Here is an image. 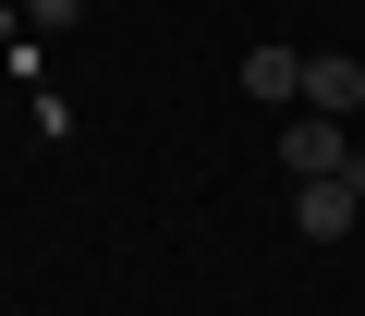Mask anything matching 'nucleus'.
Listing matches in <instances>:
<instances>
[{
    "instance_id": "nucleus-2",
    "label": "nucleus",
    "mask_w": 365,
    "mask_h": 316,
    "mask_svg": "<svg viewBox=\"0 0 365 316\" xmlns=\"http://www.w3.org/2000/svg\"><path fill=\"white\" fill-rule=\"evenodd\" d=\"M280 171H292V183H317V171H353V122H329V110H292V122H280Z\"/></svg>"
},
{
    "instance_id": "nucleus-3",
    "label": "nucleus",
    "mask_w": 365,
    "mask_h": 316,
    "mask_svg": "<svg viewBox=\"0 0 365 316\" xmlns=\"http://www.w3.org/2000/svg\"><path fill=\"white\" fill-rule=\"evenodd\" d=\"M304 110L353 122V110H365V61H341V49H304Z\"/></svg>"
},
{
    "instance_id": "nucleus-5",
    "label": "nucleus",
    "mask_w": 365,
    "mask_h": 316,
    "mask_svg": "<svg viewBox=\"0 0 365 316\" xmlns=\"http://www.w3.org/2000/svg\"><path fill=\"white\" fill-rule=\"evenodd\" d=\"M86 13V0H25V25H73Z\"/></svg>"
},
{
    "instance_id": "nucleus-4",
    "label": "nucleus",
    "mask_w": 365,
    "mask_h": 316,
    "mask_svg": "<svg viewBox=\"0 0 365 316\" xmlns=\"http://www.w3.org/2000/svg\"><path fill=\"white\" fill-rule=\"evenodd\" d=\"M244 98L256 110H304V49H244Z\"/></svg>"
},
{
    "instance_id": "nucleus-1",
    "label": "nucleus",
    "mask_w": 365,
    "mask_h": 316,
    "mask_svg": "<svg viewBox=\"0 0 365 316\" xmlns=\"http://www.w3.org/2000/svg\"><path fill=\"white\" fill-rule=\"evenodd\" d=\"M353 219H365V158H353V171H317V183L292 195V231H304V243H341Z\"/></svg>"
},
{
    "instance_id": "nucleus-6",
    "label": "nucleus",
    "mask_w": 365,
    "mask_h": 316,
    "mask_svg": "<svg viewBox=\"0 0 365 316\" xmlns=\"http://www.w3.org/2000/svg\"><path fill=\"white\" fill-rule=\"evenodd\" d=\"M0 316H13V304H0Z\"/></svg>"
}]
</instances>
